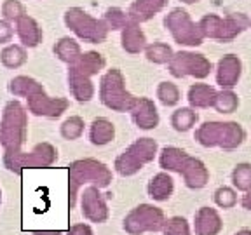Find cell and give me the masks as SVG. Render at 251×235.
Segmentation results:
<instances>
[{
  "instance_id": "6da1fadb",
  "label": "cell",
  "mask_w": 251,
  "mask_h": 235,
  "mask_svg": "<svg viewBox=\"0 0 251 235\" xmlns=\"http://www.w3.org/2000/svg\"><path fill=\"white\" fill-rule=\"evenodd\" d=\"M9 93L14 96L26 98L28 112H31L37 117L58 118L67 112L70 103L65 98H51L44 91L42 84H39L35 78L26 75H18L9 82Z\"/></svg>"
},
{
  "instance_id": "7a4b0ae2",
  "label": "cell",
  "mask_w": 251,
  "mask_h": 235,
  "mask_svg": "<svg viewBox=\"0 0 251 235\" xmlns=\"http://www.w3.org/2000/svg\"><path fill=\"white\" fill-rule=\"evenodd\" d=\"M159 164L166 171H173L181 174L185 180V185L192 190L206 187L209 180V172L202 161L190 157L187 152L176 148V146H166L159 157Z\"/></svg>"
},
{
  "instance_id": "3957f363",
  "label": "cell",
  "mask_w": 251,
  "mask_h": 235,
  "mask_svg": "<svg viewBox=\"0 0 251 235\" xmlns=\"http://www.w3.org/2000/svg\"><path fill=\"white\" fill-rule=\"evenodd\" d=\"M112 181V171L96 159H80L68 165V208L74 209L80 187L94 183L98 188H105Z\"/></svg>"
},
{
  "instance_id": "277c9868",
  "label": "cell",
  "mask_w": 251,
  "mask_h": 235,
  "mask_svg": "<svg viewBox=\"0 0 251 235\" xmlns=\"http://www.w3.org/2000/svg\"><path fill=\"white\" fill-rule=\"evenodd\" d=\"M28 134V114L20 101H9L0 118V145L5 153L21 152Z\"/></svg>"
},
{
  "instance_id": "5b68a950",
  "label": "cell",
  "mask_w": 251,
  "mask_h": 235,
  "mask_svg": "<svg viewBox=\"0 0 251 235\" xmlns=\"http://www.w3.org/2000/svg\"><path fill=\"white\" fill-rule=\"evenodd\" d=\"M196 140L206 148L220 146L234 150L243 143L244 129L237 122H206L196 131Z\"/></svg>"
},
{
  "instance_id": "8992f818",
  "label": "cell",
  "mask_w": 251,
  "mask_h": 235,
  "mask_svg": "<svg viewBox=\"0 0 251 235\" xmlns=\"http://www.w3.org/2000/svg\"><path fill=\"white\" fill-rule=\"evenodd\" d=\"M65 24L77 39L89 44H101L108 37V26L103 20L93 18L89 12L80 7H70L65 16Z\"/></svg>"
},
{
  "instance_id": "52a82bcc",
  "label": "cell",
  "mask_w": 251,
  "mask_h": 235,
  "mask_svg": "<svg viewBox=\"0 0 251 235\" xmlns=\"http://www.w3.org/2000/svg\"><path fill=\"white\" fill-rule=\"evenodd\" d=\"M100 99L106 108L114 110V112H129L136 101V96L127 93L124 75L121 73V70L112 68L101 77Z\"/></svg>"
},
{
  "instance_id": "ba28073f",
  "label": "cell",
  "mask_w": 251,
  "mask_h": 235,
  "mask_svg": "<svg viewBox=\"0 0 251 235\" xmlns=\"http://www.w3.org/2000/svg\"><path fill=\"white\" fill-rule=\"evenodd\" d=\"M56 161L58 150L51 143H39L30 153H4V165L16 174H21L23 169H47Z\"/></svg>"
},
{
  "instance_id": "9c48e42d",
  "label": "cell",
  "mask_w": 251,
  "mask_h": 235,
  "mask_svg": "<svg viewBox=\"0 0 251 235\" xmlns=\"http://www.w3.org/2000/svg\"><path fill=\"white\" fill-rule=\"evenodd\" d=\"M248 26L250 20L244 14H230L225 20L216 14H206L199 21V30L204 39L222 40V42L235 39Z\"/></svg>"
},
{
  "instance_id": "30bf717a",
  "label": "cell",
  "mask_w": 251,
  "mask_h": 235,
  "mask_svg": "<svg viewBox=\"0 0 251 235\" xmlns=\"http://www.w3.org/2000/svg\"><path fill=\"white\" fill-rule=\"evenodd\" d=\"M157 143L152 138H140L115 159V171L121 176H133L141 167L153 161Z\"/></svg>"
},
{
  "instance_id": "8fae6325",
  "label": "cell",
  "mask_w": 251,
  "mask_h": 235,
  "mask_svg": "<svg viewBox=\"0 0 251 235\" xmlns=\"http://www.w3.org/2000/svg\"><path fill=\"white\" fill-rule=\"evenodd\" d=\"M164 24L173 35L175 42H178L180 46L197 47L202 44L204 37L199 30V24L194 23L188 12L183 9H173L164 18Z\"/></svg>"
},
{
  "instance_id": "7c38bea8",
  "label": "cell",
  "mask_w": 251,
  "mask_h": 235,
  "mask_svg": "<svg viewBox=\"0 0 251 235\" xmlns=\"http://www.w3.org/2000/svg\"><path fill=\"white\" fill-rule=\"evenodd\" d=\"M164 221L166 218L162 209L150 204H141L126 216L124 230L131 235H140L143 232H159L164 227Z\"/></svg>"
},
{
  "instance_id": "4fadbf2b",
  "label": "cell",
  "mask_w": 251,
  "mask_h": 235,
  "mask_svg": "<svg viewBox=\"0 0 251 235\" xmlns=\"http://www.w3.org/2000/svg\"><path fill=\"white\" fill-rule=\"evenodd\" d=\"M168 65L169 73L176 78L187 77V75L196 78H206L211 71V61L206 56L188 51H180L173 54Z\"/></svg>"
},
{
  "instance_id": "5bb4252c",
  "label": "cell",
  "mask_w": 251,
  "mask_h": 235,
  "mask_svg": "<svg viewBox=\"0 0 251 235\" xmlns=\"http://www.w3.org/2000/svg\"><path fill=\"white\" fill-rule=\"evenodd\" d=\"M80 206H82L84 218L93 223H103L108 218V208L98 187H87L84 190L80 195Z\"/></svg>"
},
{
  "instance_id": "9a60e30c",
  "label": "cell",
  "mask_w": 251,
  "mask_h": 235,
  "mask_svg": "<svg viewBox=\"0 0 251 235\" xmlns=\"http://www.w3.org/2000/svg\"><path fill=\"white\" fill-rule=\"evenodd\" d=\"M131 117H133L134 124L140 127V129H155L159 125V112H157L155 105H153L152 99L149 98H136L133 108L129 110Z\"/></svg>"
},
{
  "instance_id": "2e32d148",
  "label": "cell",
  "mask_w": 251,
  "mask_h": 235,
  "mask_svg": "<svg viewBox=\"0 0 251 235\" xmlns=\"http://www.w3.org/2000/svg\"><path fill=\"white\" fill-rule=\"evenodd\" d=\"M16 33L20 37L21 46L23 47H37L44 39V31L40 24L37 23L35 18H31L28 14H23L20 20L16 21Z\"/></svg>"
},
{
  "instance_id": "e0dca14e",
  "label": "cell",
  "mask_w": 251,
  "mask_h": 235,
  "mask_svg": "<svg viewBox=\"0 0 251 235\" xmlns=\"http://www.w3.org/2000/svg\"><path fill=\"white\" fill-rule=\"evenodd\" d=\"M241 77V61L237 59V56L227 54L220 59L218 63V71H216V82L222 87L228 89L234 87L237 84Z\"/></svg>"
},
{
  "instance_id": "ac0fdd59",
  "label": "cell",
  "mask_w": 251,
  "mask_h": 235,
  "mask_svg": "<svg viewBox=\"0 0 251 235\" xmlns=\"http://www.w3.org/2000/svg\"><path fill=\"white\" fill-rule=\"evenodd\" d=\"M168 0H134L131 4L127 16L134 23H145L152 20L157 12H161L166 7Z\"/></svg>"
},
{
  "instance_id": "d6986e66",
  "label": "cell",
  "mask_w": 251,
  "mask_h": 235,
  "mask_svg": "<svg viewBox=\"0 0 251 235\" xmlns=\"http://www.w3.org/2000/svg\"><path fill=\"white\" fill-rule=\"evenodd\" d=\"M122 49L129 54H140L141 51H145L147 47V39L145 33L141 31L140 23L129 21L122 28Z\"/></svg>"
},
{
  "instance_id": "ffe728a7",
  "label": "cell",
  "mask_w": 251,
  "mask_h": 235,
  "mask_svg": "<svg viewBox=\"0 0 251 235\" xmlns=\"http://www.w3.org/2000/svg\"><path fill=\"white\" fill-rule=\"evenodd\" d=\"M68 86H70V93L78 103H87L93 99L94 96V86L91 82V77L78 73L74 68L68 70Z\"/></svg>"
},
{
  "instance_id": "44dd1931",
  "label": "cell",
  "mask_w": 251,
  "mask_h": 235,
  "mask_svg": "<svg viewBox=\"0 0 251 235\" xmlns=\"http://www.w3.org/2000/svg\"><path fill=\"white\" fill-rule=\"evenodd\" d=\"M222 219L218 212L211 208H201L196 214V234L197 235H218L222 230Z\"/></svg>"
},
{
  "instance_id": "7402d4cb",
  "label": "cell",
  "mask_w": 251,
  "mask_h": 235,
  "mask_svg": "<svg viewBox=\"0 0 251 235\" xmlns=\"http://www.w3.org/2000/svg\"><path fill=\"white\" fill-rule=\"evenodd\" d=\"M105 65H106L105 58H103L100 52L89 51V52L80 54V58H78L74 65H70V68H74L78 73L86 75V77H93V75L100 73V71L105 68Z\"/></svg>"
},
{
  "instance_id": "603a6c76",
  "label": "cell",
  "mask_w": 251,
  "mask_h": 235,
  "mask_svg": "<svg viewBox=\"0 0 251 235\" xmlns=\"http://www.w3.org/2000/svg\"><path fill=\"white\" fill-rule=\"evenodd\" d=\"M115 136V127L114 124L105 117H98L91 122L89 127V140L93 145L96 146H103L106 143L114 140Z\"/></svg>"
},
{
  "instance_id": "cb8c5ba5",
  "label": "cell",
  "mask_w": 251,
  "mask_h": 235,
  "mask_svg": "<svg viewBox=\"0 0 251 235\" xmlns=\"http://www.w3.org/2000/svg\"><path fill=\"white\" fill-rule=\"evenodd\" d=\"M216 98L215 87L208 84H194L188 89V103L192 108H209Z\"/></svg>"
},
{
  "instance_id": "d4e9b609",
  "label": "cell",
  "mask_w": 251,
  "mask_h": 235,
  "mask_svg": "<svg viewBox=\"0 0 251 235\" xmlns=\"http://www.w3.org/2000/svg\"><path fill=\"white\" fill-rule=\"evenodd\" d=\"M52 51H54L56 58H58L59 61L67 63V65H74V63L80 58V54H82V49H80L78 42L75 39H72V37H61V39L54 44Z\"/></svg>"
},
{
  "instance_id": "484cf974",
  "label": "cell",
  "mask_w": 251,
  "mask_h": 235,
  "mask_svg": "<svg viewBox=\"0 0 251 235\" xmlns=\"http://www.w3.org/2000/svg\"><path fill=\"white\" fill-rule=\"evenodd\" d=\"M173 188H175L173 178L169 176V174H166V172H159V174H155V176L150 180L149 195L152 197L153 200L162 202V200H168L169 197H171Z\"/></svg>"
},
{
  "instance_id": "4316f807",
  "label": "cell",
  "mask_w": 251,
  "mask_h": 235,
  "mask_svg": "<svg viewBox=\"0 0 251 235\" xmlns=\"http://www.w3.org/2000/svg\"><path fill=\"white\" fill-rule=\"evenodd\" d=\"M26 59H28L26 47L20 46V44H7L2 49V52H0V63L5 68H11V70L23 67L25 63H26Z\"/></svg>"
},
{
  "instance_id": "83f0119b",
  "label": "cell",
  "mask_w": 251,
  "mask_h": 235,
  "mask_svg": "<svg viewBox=\"0 0 251 235\" xmlns=\"http://www.w3.org/2000/svg\"><path fill=\"white\" fill-rule=\"evenodd\" d=\"M197 114L192 108H178L171 117L173 127L178 131V133H187L188 129H192L194 124L197 122Z\"/></svg>"
},
{
  "instance_id": "f1b7e54d",
  "label": "cell",
  "mask_w": 251,
  "mask_h": 235,
  "mask_svg": "<svg viewBox=\"0 0 251 235\" xmlns=\"http://www.w3.org/2000/svg\"><path fill=\"white\" fill-rule=\"evenodd\" d=\"M145 54L147 59L155 65H164V63H169V59L173 58V49L164 42H153L150 46L145 47Z\"/></svg>"
},
{
  "instance_id": "f546056e",
  "label": "cell",
  "mask_w": 251,
  "mask_h": 235,
  "mask_svg": "<svg viewBox=\"0 0 251 235\" xmlns=\"http://www.w3.org/2000/svg\"><path fill=\"white\" fill-rule=\"evenodd\" d=\"M84 118L78 117V115H72L68 117L67 120L61 124V136L68 141H74V140H78V138L82 136L84 133Z\"/></svg>"
},
{
  "instance_id": "4dcf8cb0",
  "label": "cell",
  "mask_w": 251,
  "mask_h": 235,
  "mask_svg": "<svg viewBox=\"0 0 251 235\" xmlns=\"http://www.w3.org/2000/svg\"><path fill=\"white\" fill-rule=\"evenodd\" d=\"M232 183L241 192L251 190V164H237L232 171Z\"/></svg>"
},
{
  "instance_id": "1f68e13d",
  "label": "cell",
  "mask_w": 251,
  "mask_h": 235,
  "mask_svg": "<svg viewBox=\"0 0 251 235\" xmlns=\"http://www.w3.org/2000/svg\"><path fill=\"white\" fill-rule=\"evenodd\" d=\"M237 105H239V99L228 89L222 91V93H216L215 103H213V106L218 110L220 114H232L237 108Z\"/></svg>"
},
{
  "instance_id": "d6a6232c",
  "label": "cell",
  "mask_w": 251,
  "mask_h": 235,
  "mask_svg": "<svg viewBox=\"0 0 251 235\" xmlns=\"http://www.w3.org/2000/svg\"><path fill=\"white\" fill-rule=\"evenodd\" d=\"M157 98L164 106H175L180 101V89L173 82H161L157 87Z\"/></svg>"
},
{
  "instance_id": "836d02e7",
  "label": "cell",
  "mask_w": 251,
  "mask_h": 235,
  "mask_svg": "<svg viewBox=\"0 0 251 235\" xmlns=\"http://www.w3.org/2000/svg\"><path fill=\"white\" fill-rule=\"evenodd\" d=\"M103 21L106 23L108 30H122L131 20H129V16H127V12H124L119 7H112L105 12Z\"/></svg>"
},
{
  "instance_id": "e575fe53",
  "label": "cell",
  "mask_w": 251,
  "mask_h": 235,
  "mask_svg": "<svg viewBox=\"0 0 251 235\" xmlns=\"http://www.w3.org/2000/svg\"><path fill=\"white\" fill-rule=\"evenodd\" d=\"M162 232H164V235H190L187 219L180 218V216H173V218L166 219Z\"/></svg>"
},
{
  "instance_id": "d590c367",
  "label": "cell",
  "mask_w": 251,
  "mask_h": 235,
  "mask_svg": "<svg viewBox=\"0 0 251 235\" xmlns=\"http://www.w3.org/2000/svg\"><path fill=\"white\" fill-rule=\"evenodd\" d=\"M23 14H26V12H25V5L20 0H5L2 4V20L9 21V23L18 21Z\"/></svg>"
},
{
  "instance_id": "8d00e7d4",
  "label": "cell",
  "mask_w": 251,
  "mask_h": 235,
  "mask_svg": "<svg viewBox=\"0 0 251 235\" xmlns=\"http://www.w3.org/2000/svg\"><path fill=\"white\" fill-rule=\"evenodd\" d=\"M215 202H216V206H220V208L230 209V208H234L235 202H237V197H235V192L232 190V188L222 187L215 192Z\"/></svg>"
},
{
  "instance_id": "74e56055",
  "label": "cell",
  "mask_w": 251,
  "mask_h": 235,
  "mask_svg": "<svg viewBox=\"0 0 251 235\" xmlns=\"http://www.w3.org/2000/svg\"><path fill=\"white\" fill-rule=\"evenodd\" d=\"M14 37V28L9 21L0 20V44H9Z\"/></svg>"
},
{
  "instance_id": "f35d334b",
  "label": "cell",
  "mask_w": 251,
  "mask_h": 235,
  "mask_svg": "<svg viewBox=\"0 0 251 235\" xmlns=\"http://www.w3.org/2000/svg\"><path fill=\"white\" fill-rule=\"evenodd\" d=\"M67 235H93V228L86 223L74 225L67 230Z\"/></svg>"
},
{
  "instance_id": "ab89813d",
  "label": "cell",
  "mask_w": 251,
  "mask_h": 235,
  "mask_svg": "<svg viewBox=\"0 0 251 235\" xmlns=\"http://www.w3.org/2000/svg\"><path fill=\"white\" fill-rule=\"evenodd\" d=\"M241 204H243V208L248 209V211H251V190L246 193V195L243 197V200H241Z\"/></svg>"
},
{
  "instance_id": "60d3db41",
  "label": "cell",
  "mask_w": 251,
  "mask_h": 235,
  "mask_svg": "<svg viewBox=\"0 0 251 235\" xmlns=\"http://www.w3.org/2000/svg\"><path fill=\"white\" fill-rule=\"evenodd\" d=\"M31 234H35V235H61V232H58V230L56 232H35L33 230Z\"/></svg>"
},
{
  "instance_id": "b9f144b4",
  "label": "cell",
  "mask_w": 251,
  "mask_h": 235,
  "mask_svg": "<svg viewBox=\"0 0 251 235\" xmlns=\"http://www.w3.org/2000/svg\"><path fill=\"white\" fill-rule=\"evenodd\" d=\"M235 235H251V230H241V232H237Z\"/></svg>"
},
{
  "instance_id": "7bdbcfd3",
  "label": "cell",
  "mask_w": 251,
  "mask_h": 235,
  "mask_svg": "<svg viewBox=\"0 0 251 235\" xmlns=\"http://www.w3.org/2000/svg\"><path fill=\"white\" fill-rule=\"evenodd\" d=\"M183 4H196V2H199V0H181Z\"/></svg>"
},
{
  "instance_id": "ee69618b",
  "label": "cell",
  "mask_w": 251,
  "mask_h": 235,
  "mask_svg": "<svg viewBox=\"0 0 251 235\" xmlns=\"http://www.w3.org/2000/svg\"><path fill=\"white\" fill-rule=\"evenodd\" d=\"M0 202H2V190H0Z\"/></svg>"
},
{
  "instance_id": "f6af8a7d",
  "label": "cell",
  "mask_w": 251,
  "mask_h": 235,
  "mask_svg": "<svg viewBox=\"0 0 251 235\" xmlns=\"http://www.w3.org/2000/svg\"><path fill=\"white\" fill-rule=\"evenodd\" d=\"M250 24H251V21H250Z\"/></svg>"
}]
</instances>
